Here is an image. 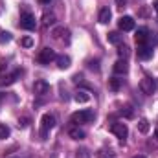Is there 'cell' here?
Listing matches in <instances>:
<instances>
[{
	"label": "cell",
	"mask_w": 158,
	"mask_h": 158,
	"mask_svg": "<svg viewBox=\"0 0 158 158\" xmlns=\"http://www.w3.org/2000/svg\"><path fill=\"white\" fill-rule=\"evenodd\" d=\"M134 158H145V156H134Z\"/></svg>",
	"instance_id": "obj_31"
},
{
	"label": "cell",
	"mask_w": 158,
	"mask_h": 158,
	"mask_svg": "<svg viewBox=\"0 0 158 158\" xmlns=\"http://www.w3.org/2000/svg\"><path fill=\"white\" fill-rule=\"evenodd\" d=\"M129 46L125 44V42H119L118 44V55H119V59H127L129 57Z\"/></svg>",
	"instance_id": "obj_17"
},
{
	"label": "cell",
	"mask_w": 158,
	"mask_h": 158,
	"mask_svg": "<svg viewBox=\"0 0 158 158\" xmlns=\"http://www.w3.org/2000/svg\"><path fill=\"white\" fill-rule=\"evenodd\" d=\"M57 66L61 68V70H66L68 66H70V57L68 55H57Z\"/></svg>",
	"instance_id": "obj_15"
},
{
	"label": "cell",
	"mask_w": 158,
	"mask_h": 158,
	"mask_svg": "<svg viewBox=\"0 0 158 158\" xmlns=\"http://www.w3.org/2000/svg\"><path fill=\"white\" fill-rule=\"evenodd\" d=\"M53 22H55V17H53L52 13H50V15L46 13V15H44V22H42V24H44V26H50V24H53Z\"/></svg>",
	"instance_id": "obj_21"
},
{
	"label": "cell",
	"mask_w": 158,
	"mask_h": 158,
	"mask_svg": "<svg viewBox=\"0 0 158 158\" xmlns=\"http://www.w3.org/2000/svg\"><path fill=\"white\" fill-rule=\"evenodd\" d=\"M20 76V70H17V72H13V74H6V76H0V85H13L17 77Z\"/></svg>",
	"instance_id": "obj_12"
},
{
	"label": "cell",
	"mask_w": 158,
	"mask_h": 158,
	"mask_svg": "<svg viewBox=\"0 0 158 158\" xmlns=\"http://www.w3.org/2000/svg\"><path fill=\"white\" fill-rule=\"evenodd\" d=\"M140 90H142L143 94H147V96L153 94V92L156 90V81L153 77H149V76H145V77L140 81Z\"/></svg>",
	"instance_id": "obj_4"
},
{
	"label": "cell",
	"mask_w": 158,
	"mask_h": 158,
	"mask_svg": "<svg viewBox=\"0 0 158 158\" xmlns=\"http://www.w3.org/2000/svg\"><path fill=\"white\" fill-rule=\"evenodd\" d=\"M53 127H55V116L53 114H44L40 118V138H46Z\"/></svg>",
	"instance_id": "obj_1"
},
{
	"label": "cell",
	"mask_w": 158,
	"mask_h": 158,
	"mask_svg": "<svg viewBox=\"0 0 158 158\" xmlns=\"http://www.w3.org/2000/svg\"><path fill=\"white\" fill-rule=\"evenodd\" d=\"M110 17H112V13H110L109 7H103V9L99 11V22H101V24H109V22H110Z\"/></svg>",
	"instance_id": "obj_14"
},
{
	"label": "cell",
	"mask_w": 158,
	"mask_h": 158,
	"mask_svg": "<svg viewBox=\"0 0 158 158\" xmlns=\"http://www.w3.org/2000/svg\"><path fill=\"white\" fill-rule=\"evenodd\" d=\"M125 4H127V0H116V6L118 7H125Z\"/></svg>",
	"instance_id": "obj_27"
},
{
	"label": "cell",
	"mask_w": 158,
	"mask_h": 158,
	"mask_svg": "<svg viewBox=\"0 0 158 158\" xmlns=\"http://www.w3.org/2000/svg\"><path fill=\"white\" fill-rule=\"evenodd\" d=\"M9 136V129L6 127V125H0V140H4V138H7Z\"/></svg>",
	"instance_id": "obj_23"
},
{
	"label": "cell",
	"mask_w": 158,
	"mask_h": 158,
	"mask_svg": "<svg viewBox=\"0 0 158 158\" xmlns=\"http://www.w3.org/2000/svg\"><path fill=\"white\" fill-rule=\"evenodd\" d=\"M153 7H155V11H156V15H158V0H155V2H153Z\"/></svg>",
	"instance_id": "obj_28"
},
{
	"label": "cell",
	"mask_w": 158,
	"mask_h": 158,
	"mask_svg": "<svg viewBox=\"0 0 158 158\" xmlns=\"http://www.w3.org/2000/svg\"><path fill=\"white\" fill-rule=\"evenodd\" d=\"M118 26H119L121 31H132L134 30V19L132 17H121Z\"/></svg>",
	"instance_id": "obj_9"
},
{
	"label": "cell",
	"mask_w": 158,
	"mask_h": 158,
	"mask_svg": "<svg viewBox=\"0 0 158 158\" xmlns=\"http://www.w3.org/2000/svg\"><path fill=\"white\" fill-rule=\"evenodd\" d=\"M155 136H156V140H158V129H156V132H155Z\"/></svg>",
	"instance_id": "obj_30"
},
{
	"label": "cell",
	"mask_w": 158,
	"mask_h": 158,
	"mask_svg": "<svg viewBox=\"0 0 158 158\" xmlns=\"http://www.w3.org/2000/svg\"><path fill=\"white\" fill-rule=\"evenodd\" d=\"M94 118H96L94 110H88V109L72 114V121H74V123H90V121H94Z\"/></svg>",
	"instance_id": "obj_2"
},
{
	"label": "cell",
	"mask_w": 158,
	"mask_h": 158,
	"mask_svg": "<svg viewBox=\"0 0 158 158\" xmlns=\"http://www.w3.org/2000/svg\"><path fill=\"white\" fill-rule=\"evenodd\" d=\"M40 4H50V2H52V0H39Z\"/></svg>",
	"instance_id": "obj_29"
},
{
	"label": "cell",
	"mask_w": 158,
	"mask_h": 158,
	"mask_svg": "<svg viewBox=\"0 0 158 158\" xmlns=\"http://www.w3.org/2000/svg\"><path fill=\"white\" fill-rule=\"evenodd\" d=\"M74 99H76L77 103H86V101L90 99V96H88L86 92H83V90H79V92H76V96H74Z\"/></svg>",
	"instance_id": "obj_19"
},
{
	"label": "cell",
	"mask_w": 158,
	"mask_h": 158,
	"mask_svg": "<svg viewBox=\"0 0 158 158\" xmlns=\"http://www.w3.org/2000/svg\"><path fill=\"white\" fill-rule=\"evenodd\" d=\"M107 39H109V42H110V44H116V46H118L119 42L123 40V37L119 35L118 31H110V33L107 35Z\"/></svg>",
	"instance_id": "obj_18"
},
{
	"label": "cell",
	"mask_w": 158,
	"mask_h": 158,
	"mask_svg": "<svg viewBox=\"0 0 158 158\" xmlns=\"http://www.w3.org/2000/svg\"><path fill=\"white\" fill-rule=\"evenodd\" d=\"M11 40V33L9 31H0V42L4 44V42H9Z\"/></svg>",
	"instance_id": "obj_22"
},
{
	"label": "cell",
	"mask_w": 158,
	"mask_h": 158,
	"mask_svg": "<svg viewBox=\"0 0 158 158\" xmlns=\"http://www.w3.org/2000/svg\"><path fill=\"white\" fill-rule=\"evenodd\" d=\"M134 39H136V44H138V46H140V44H151V42H149V40H151V35H149V30H147V28H138Z\"/></svg>",
	"instance_id": "obj_7"
},
{
	"label": "cell",
	"mask_w": 158,
	"mask_h": 158,
	"mask_svg": "<svg viewBox=\"0 0 158 158\" xmlns=\"http://www.w3.org/2000/svg\"><path fill=\"white\" fill-rule=\"evenodd\" d=\"M20 26H22L24 30H28V31H33V30L37 28V20H35V17H33L31 13H22V17H20Z\"/></svg>",
	"instance_id": "obj_5"
},
{
	"label": "cell",
	"mask_w": 158,
	"mask_h": 158,
	"mask_svg": "<svg viewBox=\"0 0 158 158\" xmlns=\"http://www.w3.org/2000/svg\"><path fill=\"white\" fill-rule=\"evenodd\" d=\"M138 131H140L142 134H147V132H149V121H147V119H140V121H138Z\"/></svg>",
	"instance_id": "obj_20"
},
{
	"label": "cell",
	"mask_w": 158,
	"mask_h": 158,
	"mask_svg": "<svg viewBox=\"0 0 158 158\" xmlns=\"http://www.w3.org/2000/svg\"><path fill=\"white\" fill-rule=\"evenodd\" d=\"M119 86H121V81H119V79H110V88H112V90H118Z\"/></svg>",
	"instance_id": "obj_24"
},
{
	"label": "cell",
	"mask_w": 158,
	"mask_h": 158,
	"mask_svg": "<svg viewBox=\"0 0 158 158\" xmlns=\"http://www.w3.org/2000/svg\"><path fill=\"white\" fill-rule=\"evenodd\" d=\"M31 44H33V40L30 39V37H24V39H22V46H26V48H30Z\"/></svg>",
	"instance_id": "obj_26"
},
{
	"label": "cell",
	"mask_w": 158,
	"mask_h": 158,
	"mask_svg": "<svg viewBox=\"0 0 158 158\" xmlns=\"http://www.w3.org/2000/svg\"><path fill=\"white\" fill-rule=\"evenodd\" d=\"M52 35H53V39L57 40H70V31L66 30V28H55L53 31H52Z\"/></svg>",
	"instance_id": "obj_11"
},
{
	"label": "cell",
	"mask_w": 158,
	"mask_h": 158,
	"mask_svg": "<svg viewBox=\"0 0 158 158\" xmlns=\"http://www.w3.org/2000/svg\"><path fill=\"white\" fill-rule=\"evenodd\" d=\"M33 92H35V96H46V94L50 92V85H48L44 79H39V81H35V85H33Z\"/></svg>",
	"instance_id": "obj_8"
},
{
	"label": "cell",
	"mask_w": 158,
	"mask_h": 158,
	"mask_svg": "<svg viewBox=\"0 0 158 158\" xmlns=\"http://www.w3.org/2000/svg\"><path fill=\"white\" fill-rule=\"evenodd\" d=\"M127 70H129V66H127V61L125 59H118L114 63V72L116 74H127Z\"/></svg>",
	"instance_id": "obj_13"
},
{
	"label": "cell",
	"mask_w": 158,
	"mask_h": 158,
	"mask_svg": "<svg viewBox=\"0 0 158 158\" xmlns=\"http://www.w3.org/2000/svg\"><path fill=\"white\" fill-rule=\"evenodd\" d=\"M110 132H112V134H116L119 140H125V138H127V134H129V129H127V125H125L123 121H116V123H112V125H110Z\"/></svg>",
	"instance_id": "obj_6"
},
{
	"label": "cell",
	"mask_w": 158,
	"mask_h": 158,
	"mask_svg": "<svg viewBox=\"0 0 158 158\" xmlns=\"http://www.w3.org/2000/svg\"><path fill=\"white\" fill-rule=\"evenodd\" d=\"M138 57L140 59H151L153 57V46L151 44H140L138 46Z\"/></svg>",
	"instance_id": "obj_10"
},
{
	"label": "cell",
	"mask_w": 158,
	"mask_h": 158,
	"mask_svg": "<svg viewBox=\"0 0 158 158\" xmlns=\"http://www.w3.org/2000/svg\"><path fill=\"white\" fill-rule=\"evenodd\" d=\"M68 136H70L72 140H83V138H85V131L79 129V127H74V129L68 131Z\"/></svg>",
	"instance_id": "obj_16"
},
{
	"label": "cell",
	"mask_w": 158,
	"mask_h": 158,
	"mask_svg": "<svg viewBox=\"0 0 158 158\" xmlns=\"http://www.w3.org/2000/svg\"><path fill=\"white\" fill-rule=\"evenodd\" d=\"M57 59V55H55V52L52 50V48H42L39 53V57H37V61H39L40 64H50L52 61H55Z\"/></svg>",
	"instance_id": "obj_3"
},
{
	"label": "cell",
	"mask_w": 158,
	"mask_h": 158,
	"mask_svg": "<svg viewBox=\"0 0 158 158\" xmlns=\"http://www.w3.org/2000/svg\"><path fill=\"white\" fill-rule=\"evenodd\" d=\"M77 158H90V153L86 149H79L77 151Z\"/></svg>",
	"instance_id": "obj_25"
}]
</instances>
